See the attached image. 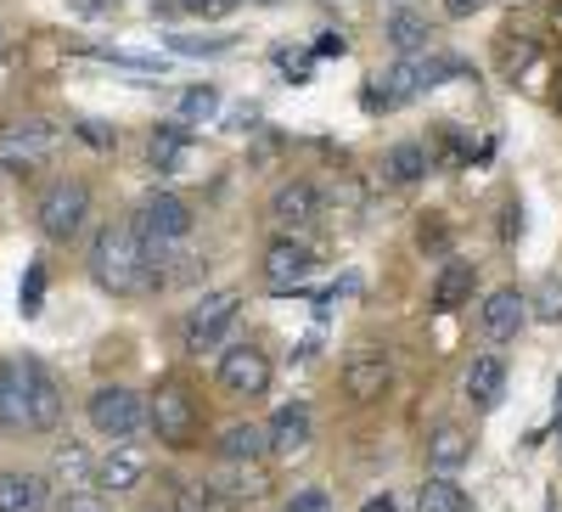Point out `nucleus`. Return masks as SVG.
<instances>
[{
    "label": "nucleus",
    "instance_id": "obj_19",
    "mask_svg": "<svg viewBox=\"0 0 562 512\" xmlns=\"http://www.w3.org/2000/svg\"><path fill=\"white\" fill-rule=\"evenodd\" d=\"M52 490L40 474H0V512H45Z\"/></svg>",
    "mask_w": 562,
    "mask_h": 512
},
{
    "label": "nucleus",
    "instance_id": "obj_45",
    "mask_svg": "<svg viewBox=\"0 0 562 512\" xmlns=\"http://www.w3.org/2000/svg\"><path fill=\"white\" fill-rule=\"evenodd\" d=\"M557 423H562V378H557Z\"/></svg>",
    "mask_w": 562,
    "mask_h": 512
},
{
    "label": "nucleus",
    "instance_id": "obj_35",
    "mask_svg": "<svg viewBox=\"0 0 562 512\" xmlns=\"http://www.w3.org/2000/svg\"><path fill=\"white\" fill-rule=\"evenodd\" d=\"M180 12H192V18H231L237 12V0H175Z\"/></svg>",
    "mask_w": 562,
    "mask_h": 512
},
{
    "label": "nucleus",
    "instance_id": "obj_25",
    "mask_svg": "<svg viewBox=\"0 0 562 512\" xmlns=\"http://www.w3.org/2000/svg\"><path fill=\"white\" fill-rule=\"evenodd\" d=\"M461 461H467V434H461V428H439V434L428 439V468H434L439 479H450Z\"/></svg>",
    "mask_w": 562,
    "mask_h": 512
},
{
    "label": "nucleus",
    "instance_id": "obj_21",
    "mask_svg": "<svg viewBox=\"0 0 562 512\" xmlns=\"http://www.w3.org/2000/svg\"><path fill=\"white\" fill-rule=\"evenodd\" d=\"M225 501H254V496H265L270 490V479H265V468L259 461H225V474H220V485H214Z\"/></svg>",
    "mask_w": 562,
    "mask_h": 512
},
{
    "label": "nucleus",
    "instance_id": "obj_40",
    "mask_svg": "<svg viewBox=\"0 0 562 512\" xmlns=\"http://www.w3.org/2000/svg\"><path fill=\"white\" fill-rule=\"evenodd\" d=\"M344 52H349L344 34H321V40H315V57H344Z\"/></svg>",
    "mask_w": 562,
    "mask_h": 512
},
{
    "label": "nucleus",
    "instance_id": "obj_7",
    "mask_svg": "<svg viewBox=\"0 0 562 512\" xmlns=\"http://www.w3.org/2000/svg\"><path fill=\"white\" fill-rule=\"evenodd\" d=\"M57 142H63L57 124H45V119H12L7 130H0V164L29 175V169H40L45 158L57 153Z\"/></svg>",
    "mask_w": 562,
    "mask_h": 512
},
{
    "label": "nucleus",
    "instance_id": "obj_39",
    "mask_svg": "<svg viewBox=\"0 0 562 512\" xmlns=\"http://www.w3.org/2000/svg\"><path fill=\"white\" fill-rule=\"evenodd\" d=\"M113 7H119V0H68V12H79V18H102Z\"/></svg>",
    "mask_w": 562,
    "mask_h": 512
},
{
    "label": "nucleus",
    "instance_id": "obj_22",
    "mask_svg": "<svg viewBox=\"0 0 562 512\" xmlns=\"http://www.w3.org/2000/svg\"><path fill=\"white\" fill-rule=\"evenodd\" d=\"M389 40L400 45L405 57H416V52H434V23L422 18V12H394V18H389Z\"/></svg>",
    "mask_w": 562,
    "mask_h": 512
},
{
    "label": "nucleus",
    "instance_id": "obj_3",
    "mask_svg": "<svg viewBox=\"0 0 562 512\" xmlns=\"http://www.w3.org/2000/svg\"><path fill=\"white\" fill-rule=\"evenodd\" d=\"M34 220H40V231L52 243H68V237H79L85 231V220H90V186L85 180H52L40 192V209H34Z\"/></svg>",
    "mask_w": 562,
    "mask_h": 512
},
{
    "label": "nucleus",
    "instance_id": "obj_29",
    "mask_svg": "<svg viewBox=\"0 0 562 512\" xmlns=\"http://www.w3.org/2000/svg\"><path fill=\"white\" fill-rule=\"evenodd\" d=\"M175 512H231V501L214 485H180L175 490Z\"/></svg>",
    "mask_w": 562,
    "mask_h": 512
},
{
    "label": "nucleus",
    "instance_id": "obj_13",
    "mask_svg": "<svg viewBox=\"0 0 562 512\" xmlns=\"http://www.w3.org/2000/svg\"><path fill=\"white\" fill-rule=\"evenodd\" d=\"M18 366H23V383H29V416H34V428H57L63 423V389H57V378L34 355H23Z\"/></svg>",
    "mask_w": 562,
    "mask_h": 512
},
{
    "label": "nucleus",
    "instance_id": "obj_33",
    "mask_svg": "<svg viewBox=\"0 0 562 512\" xmlns=\"http://www.w3.org/2000/svg\"><path fill=\"white\" fill-rule=\"evenodd\" d=\"M40 299H45V265L34 259V265H29V276H23V293H18L23 315H40Z\"/></svg>",
    "mask_w": 562,
    "mask_h": 512
},
{
    "label": "nucleus",
    "instance_id": "obj_43",
    "mask_svg": "<svg viewBox=\"0 0 562 512\" xmlns=\"http://www.w3.org/2000/svg\"><path fill=\"white\" fill-rule=\"evenodd\" d=\"M479 7H484V0H445V12H450V18H473Z\"/></svg>",
    "mask_w": 562,
    "mask_h": 512
},
{
    "label": "nucleus",
    "instance_id": "obj_27",
    "mask_svg": "<svg viewBox=\"0 0 562 512\" xmlns=\"http://www.w3.org/2000/svg\"><path fill=\"white\" fill-rule=\"evenodd\" d=\"M416 512H467V490L456 485V479H428L422 485V496H416Z\"/></svg>",
    "mask_w": 562,
    "mask_h": 512
},
{
    "label": "nucleus",
    "instance_id": "obj_15",
    "mask_svg": "<svg viewBox=\"0 0 562 512\" xmlns=\"http://www.w3.org/2000/svg\"><path fill=\"white\" fill-rule=\"evenodd\" d=\"M265 450H276V456H304L310 450V411L304 405H281L276 416H270V428H265Z\"/></svg>",
    "mask_w": 562,
    "mask_h": 512
},
{
    "label": "nucleus",
    "instance_id": "obj_42",
    "mask_svg": "<svg viewBox=\"0 0 562 512\" xmlns=\"http://www.w3.org/2000/svg\"><path fill=\"white\" fill-rule=\"evenodd\" d=\"M416 237H422V248H445V225H439V214H428V225H422Z\"/></svg>",
    "mask_w": 562,
    "mask_h": 512
},
{
    "label": "nucleus",
    "instance_id": "obj_6",
    "mask_svg": "<svg viewBox=\"0 0 562 512\" xmlns=\"http://www.w3.org/2000/svg\"><path fill=\"white\" fill-rule=\"evenodd\" d=\"M147 423H153V434H158L164 445L192 450V439H198V400L186 394L180 383H164V389L147 400Z\"/></svg>",
    "mask_w": 562,
    "mask_h": 512
},
{
    "label": "nucleus",
    "instance_id": "obj_30",
    "mask_svg": "<svg viewBox=\"0 0 562 512\" xmlns=\"http://www.w3.org/2000/svg\"><path fill=\"white\" fill-rule=\"evenodd\" d=\"M57 474L68 479V490H79V485H90V474H97V468H90V456H85V445H57Z\"/></svg>",
    "mask_w": 562,
    "mask_h": 512
},
{
    "label": "nucleus",
    "instance_id": "obj_23",
    "mask_svg": "<svg viewBox=\"0 0 562 512\" xmlns=\"http://www.w3.org/2000/svg\"><path fill=\"white\" fill-rule=\"evenodd\" d=\"M434 169V158H428V147H416V142H400V147H389V158H383V175L394 180V186H411V180H422Z\"/></svg>",
    "mask_w": 562,
    "mask_h": 512
},
{
    "label": "nucleus",
    "instance_id": "obj_14",
    "mask_svg": "<svg viewBox=\"0 0 562 512\" xmlns=\"http://www.w3.org/2000/svg\"><path fill=\"white\" fill-rule=\"evenodd\" d=\"M479 321H484V333H490L495 344H506V338H518V333H524V321H529V299H524L518 288H495V293L484 299Z\"/></svg>",
    "mask_w": 562,
    "mask_h": 512
},
{
    "label": "nucleus",
    "instance_id": "obj_17",
    "mask_svg": "<svg viewBox=\"0 0 562 512\" xmlns=\"http://www.w3.org/2000/svg\"><path fill=\"white\" fill-rule=\"evenodd\" d=\"M501 389H506V360L501 355H473V366H467V400H473L479 411H495Z\"/></svg>",
    "mask_w": 562,
    "mask_h": 512
},
{
    "label": "nucleus",
    "instance_id": "obj_41",
    "mask_svg": "<svg viewBox=\"0 0 562 512\" xmlns=\"http://www.w3.org/2000/svg\"><path fill=\"white\" fill-rule=\"evenodd\" d=\"M501 220H506V225H501V237H524V203H506Z\"/></svg>",
    "mask_w": 562,
    "mask_h": 512
},
{
    "label": "nucleus",
    "instance_id": "obj_31",
    "mask_svg": "<svg viewBox=\"0 0 562 512\" xmlns=\"http://www.w3.org/2000/svg\"><path fill=\"white\" fill-rule=\"evenodd\" d=\"M529 310L540 321H562V276H540V288L529 293Z\"/></svg>",
    "mask_w": 562,
    "mask_h": 512
},
{
    "label": "nucleus",
    "instance_id": "obj_44",
    "mask_svg": "<svg viewBox=\"0 0 562 512\" xmlns=\"http://www.w3.org/2000/svg\"><path fill=\"white\" fill-rule=\"evenodd\" d=\"M360 512H400V507H394V501H389V496H378V501H366V507H360Z\"/></svg>",
    "mask_w": 562,
    "mask_h": 512
},
{
    "label": "nucleus",
    "instance_id": "obj_16",
    "mask_svg": "<svg viewBox=\"0 0 562 512\" xmlns=\"http://www.w3.org/2000/svg\"><path fill=\"white\" fill-rule=\"evenodd\" d=\"M0 428H7V434L34 428V416H29V383H23V366L18 360L0 366Z\"/></svg>",
    "mask_w": 562,
    "mask_h": 512
},
{
    "label": "nucleus",
    "instance_id": "obj_5",
    "mask_svg": "<svg viewBox=\"0 0 562 512\" xmlns=\"http://www.w3.org/2000/svg\"><path fill=\"white\" fill-rule=\"evenodd\" d=\"M130 231L158 254L164 243H180L186 231H192V209H186V198H175V192H147V198H140V209H135V225Z\"/></svg>",
    "mask_w": 562,
    "mask_h": 512
},
{
    "label": "nucleus",
    "instance_id": "obj_36",
    "mask_svg": "<svg viewBox=\"0 0 562 512\" xmlns=\"http://www.w3.org/2000/svg\"><path fill=\"white\" fill-rule=\"evenodd\" d=\"M169 52H180V57H203V52H209V57H214V52H231V40H180V34H175Z\"/></svg>",
    "mask_w": 562,
    "mask_h": 512
},
{
    "label": "nucleus",
    "instance_id": "obj_26",
    "mask_svg": "<svg viewBox=\"0 0 562 512\" xmlns=\"http://www.w3.org/2000/svg\"><path fill=\"white\" fill-rule=\"evenodd\" d=\"M186 147H192V130H186L180 119H175V124H158V130H153V142H147V153H153L158 169H175V164L186 158Z\"/></svg>",
    "mask_w": 562,
    "mask_h": 512
},
{
    "label": "nucleus",
    "instance_id": "obj_1",
    "mask_svg": "<svg viewBox=\"0 0 562 512\" xmlns=\"http://www.w3.org/2000/svg\"><path fill=\"white\" fill-rule=\"evenodd\" d=\"M90 276H97V288H108V293H140V288L158 282L153 254L130 225H102L97 231V243H90Z\"/></svg>",
    "mask_w": 562,
    "mask_h": 512
},
{
    "label": "nucleus",
    "instance_id": "obj_34",
    "mask_svg": "<svg viewBox=\"0 0 562 512\" xmlns=\"http://www.w3.org/2000/svg\"><path fill=\"white\" fill-rule=\"evenodd\" d=\"M63 512H113V501H108L102 490H90V485H79V490H68Z\"/></svg>",
    "mask_w": 562,
    "mask_h": 512
},
{
    "label": "nucleus",
    "instance_id": "obj_38",
    "mask_svg": "<svg viewBox=\"0 0 562 512\" xmlns=\"http://www.w3.org/2000/svg\"><path fill=\"white\" fill-rule=\"evenodd\" d=\"M333 501H326V490H304V496H293V507L288 512H326Z\"/></svg>",
    "mask_w": 562,
    "mask_h": 512
},
{
    "label": "nucleus",
    "instance_id": "obj_11",
    "mask_svg": "<svg viewBox=\"0 0 562 512\" xmlns=\"http://www.w3.org/2000/svg\"><path fill=\"white\" fill-rule=\"evenodd\" d=\"M315 214H321V192H315L310 180H281L276 192H270V220L281 225V237H293V231L315 225Z\"/></svg>",
    "mask_w": 562,
    "mask_h": 512
},
{
    "label": "nucleus",
    "instance_id": "obj_18",
    "mask_svg": "<svg viewBox=\"0 0 562 512\" xmlns=\"http://www.w3.org/2000/svg\"><path fill=\"white\" fill-rule=\"evenodd\" d=\"M97 479H102V490H135L140 479H147V450L140 445H113L108 461L97 468Z\"/></svg>",
    "mask_w": 562,
    "mask_h": 512
},
{
    "label": "nucleus",
    "instance_id": "obj_37",
    "mask_svg": "<svg viewBox=\"0 0 562 512\" xmlns=\"http://www.w3.org/2000/svg\"><path fill=\"white\" fill-rule=\"evenodd\" d=\"M276 63H281V74H288V79H310V57L304 52H276Z\"/></svg>",
    "mask_w": 562,
    "mask_h": 512
},
{
    "label": "nucleus",
    "instance_id": "obj_9",
    "mask_svg": "<svg viewBox=\"0 0 562 512\" xmlns=\"http://www.w3.org/2000/svg\"><path fill=\"white\" fill-rule=\"evenodd\" d=\"M220 389L237 394V400H259L270 389V355L254 344H231L220 355Z\"/></svg>",
    "mask_w": 562,
    "mask_h": 512
},
{
    "label": "nucleus",
    "instance_id": "obj_12",
    "mask_svg": "<svg viewBox=\"0 0 562 512\" xmlns=\"http://www.w3.org/2000/svg\"><path fill=\"white\" fill-rule=\"evenodd\" d=\"M389 378H394V366H389V355H383V349H355V355L344 360V394H349V400H360V405L383 400Z\"/></svg>",
    "mask_w": 562,
    "mask_h": 512
},
{
    "label": "nucleus",
    "instance_id": "obj_4",
    "mask_svg": "<svg viewBox=\"0 0 562 512\" xmlns=\"http://www.w3.org/2000/svg\"><path fill=\"white\" fill-rule=\"evenodd\" d=\"M85 411H90V428L97 434H108V439H135L140 434V423H147V394H135V389H97L85 400Z\"/></svg>",
    "mask_w": 562,
    "mask_h": 512
},
{
    "label": "nucleus",
    "instance_id": "obj_46",
    "mask_svg": "<svg viewBox=\"0 0 562 512\" xmlns=\"http://www.w3.org/2000/svg\"><path fill=\"white\" fill-rule=\"evenodd\" d=\"M259 7H276V0H259Z\"/></svg>",
    "mask_w": 562,
    "mask_h": 512
},
{
    "label": "nucleus",
    "instance_id": "obj_10",
    "mask_svg": "<svg viewBox=\"0 0 562 512\" xmlns=\"http://www.w3.org/2000/svg\"><path fill=\"white\" fill-rule=\"evenodd\" d=\"M315 276V248L304 243V237H276L270 248H265V282L270 288H304Z\"/></svg>",
    "mask_w": 562,
    "mask_h": 512
},
{
    "label": "nucleus",
    "instance_id": "obj_32",
    "mask_svg": "<svg viewBox=\"0 0 562 512\" xmlns=\"http://www.w3.org/2000/svg\"><path fill=\"white\" fill-rule=\"evenodd\" d=\"M74 135H79L85 147H97V153H113V147H119V130H113V124H102V119H79V124H74Z\"/></svg>",
    "mask_w": 562,
    "mask_h": 512
},
{
    "label": "nucleus",
    "instance_id": "obj_8",
    "mask_svg": "<svg viewBox=\"0 0 562 512\" xmlns=\"http://www.w3.org/2000/svg\"><path fill=\"white\" fill-rule=\"evenodd\" d=\"M237 315H243V293H231V288L203 293L198 310H192V321H186V349H192V355L214 349L231 327H237Z\"/></svg>",
    "mask_w": 562,
    "mask_h": 512
},
{
    "label": "nucleus",
    "instance_id": "obj_24",
    "mask_svg": "<svg viewBox=\"0 0 562 512\" xmlns=\"http://www.w3.org/2000/svg\"><path fill=\"white\" fill-rule=\"evenodd\" d=\"M220 456L225 461H259L265 456V428L259 423H231L220 434Z\"/></svg>",
    "mask_w": 562,
    "mask_h": 512
},
{
    "label": "nucleus",
    "instance_id": "obj_2",
    "mask_svg": "<svg viewBox=\"0 0 562 512\" xmlns=\"http://www.w3.org/2000/svg\"><path fill=\"white\" fill-rule=\"evenodd\" d=\"M456 74H467L456 57L416 52V57H405L400 68H389L383 79H371L366 108H371V113H394V108H405L411 97H422V90H434V85H445V79H456Z\"/></svg>",
    "mask_w": 562,
    "mask_h": 512
},
{
    "label": "nucleus",
    "instance_id": "obj_28",
    "mask_svg": "<svg viewBox=\"0 0 562 512\" xmlns=\"http://www.w3.org/2000/svg\"><path fill=\"white\" fill-rule=\"evenodd\" d=\"M214 113H220V90L214 85H192L180 97V124H209Z\"/></svg>",
    "mask_w": 562,
    "mask_h": 512
},
{
    "label": "nucleus",
    "instance_id": "obj_20",
    "mask_svg": "<svg viewBox=\"0 0 562 512\" xmlns=\"http://www.w3.org/2000/svg\"><path fill=\"white\" fill-rule=\"evenodd\" d=\"M473 299V265L467 259H445L439 282H434V310H461Z\"/></svg>",
    "mask_w": 562,
    "mask_h": 512
}]
</instances>
